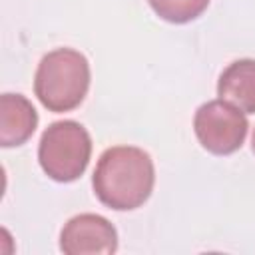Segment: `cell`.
Segmentation results:
<instances>
[{
	"label": "cell",
	"mask_w": 255,
	"mask_h": 255,
	"mask_svg": "<svg viewBox=\"0 0 255 255\" xmlns=\"http://www.w3.org/2000/svg\"><path fill=\"white\" fill-rule=\"evenodd\" d=\"M193 129L199 143L213 155H229L237 151L249 129L245 112L225 100H209L201 104L193 116Z\"/></svg>",
	"instance_id": "cell-4"
},
{
	"label": "cell",
	"mask_w": 255,
	"mask_h": 255,
	"mask_svg": "<svg viewBox=\"0 0 255 255\" xmlns=\"http://www.w3.org/2000/svg\"><path fill=\"white\" fill-rule=\"evenodd\" d=\"M217 96L245 114H255V60L231 62L219 76Z\"/></svg>",
	"instance_id": "cell-7"
},
{
	"label": "cell",
	"mask_w": 255,
	"mask_h": 255,
	"mask_svg": "<svg viewBox=\"0 0 255 255\" xmlns=\"http://www.w3.org/2000/svg\"><path fill=\"white\" fill-rule=\"evenodd\" d=\"M253 153H255V131H253Z\"/></svg>",
	"instance_id": "cell-9"
},
{
	"label": "cell",
	"mask_w": 255,
	"mask_h": 255,
	"mask_svg": "<svg viewBox=\"0 0 255 255\" xmlns=\"http://www.w3.org/2000/svg\"><path fill=\"white\" fill-rule=\"evenodd\" d=\"M92 155V137L88 129L74 120L50 124L38 145L42 171L60 183L76 181L84 175Z\"/></svg>",
	"instance_id": "cell-3"
},
{
	"label": "cell",
	"mask_w": 255,
	"mask_h": 255,
	"mask_svg": "<svg viewBox=\"0 0 255 255\" xmlns=\"http://www.w3.org/2000/svg\"><path fill=\"white\" fill-rule=\"evenodd\" d=\"M38 126V114L22 94L0 96V145L16 147L26 143Z\"/></svg>",
	"instance_id": "cell-6"
},
{
	"label": "cell",
	"mask_w": 255,
	"mask_h": 255,
	"mask_svg": "<svg viewBox=\"0 0 255 255\" xmlns=\"http://www.w3.org/2000/svg\"><path fill=\"white\" fill-rule=\"evenodd\" d=\"M60 249L66 255H112L118 249V231L98 213H80L64 223Z\"/></svg>",
	"instance_id": "cell-5"
},
{
	"label": "cell",
	"mask_w": 255,
	"mask_h": 255,
	"mask_svg": "<svg viewBox=\"0 0 255 255\" xmlns=\"http://www.w3.org/2000/svg\"><path fill=\"white\" fill-rule=\"evenodd\" d=\"M90 90V62L74 48L48 52L34 76V94L48 112L76 110Z\"/></svg>",
	"instance_id": "cell-2"
},
{
	"label": "cell",
	"mask_w": 255,
	"mask_h": 255,
	"mask_svg": "<svg viewBox=\"0 0 255 255\" xmlns=\"http://www.w3.org/2000/svg\"><path fill=\"white\" fill-rule=\"evenodd\" d=\"M147 2L155 12V16L171 24L191 22L199 18L209 6V0H147Z\"/></svg>",
	"instance_id": "cell-8"
},
{
	"label": "cell",
	"mask_w": 255,
	"mask_h": 255,
	"mask_svg": "<svg viewBox=\"0 0 255 255\" xmlns=\"http://www.w3.org/2000/svg\"><path fill=\"white\" fill-rule=\"evenodd\" d=\"M155 183L153 161L135 145L108 147L94 169L92 185L96 197L110 209L131 211L141 207Z\"/></svg>",
	"instance_id": "cell-1"
}]
</instances>
